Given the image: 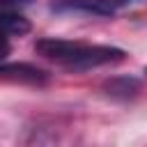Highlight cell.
<instances>
[{
  "label": "cell",
  "mask_w": 147,
  "mask_h": 147,
  "mask_svg": "<svg viewBox=\"0 0 147 147\" xmlns=\"http://www.w3.org/2000/svg\"><path fill=\"white\" fill-rule=\"evenodd\" d=\"M2 25L7 37H23L30 32V21L16 11H2Z\"/></svg>",
  "instance_id": "8992f818"
},
{
  "label": "cell",
  "mask_w": 147,
  "mask_h": 147,
  "mask_svg": "<svg viewBox=\"0 0 147 147\" xmlns=\"http://www.w3.org/2000/svg\"><path fill=\"white\" fill-rule=\"evenodd\" d=\"M30 0H2L5 7H21V5H28Z\"/></svg>",
  "instance_id": "52a82bcc"
},
{
  "label": "cell",
  "mask_w": 147,
  "mask_h": 147,
  "mask_svg": "<svg viewBox=\"0 0 147 147\" xmlns=\"http://www.w3.org/2000/svg\"><path fill=\"white\" fill-rule=\"evenodd\" d=\"M85 44L80 41H69V39H53V37H44L34 44V51L48 60H55L64 67H71V62L78 57V53L83 51Z\"/></svg>",
  "instance_id": "6da1fadb"
},
{
  "label": "cell",
  "mask_w": 147,
  "mask_h": 147,
  "mask_svg": "<svg viewBox=\"0 0 147 147\" xmlns=\"http://www.w3.org/2000/svg\"><path fill=\"white\" fill-rule=\"evenodd\" d=\"M103 90H106V94H110L115 99H129L140 90V83L131 76H119V78H110L103 85Z\"/></svg>",
  "instance_id": "277c9868"
},
{
  "label": "cell",
  "mask_w": 147,
  "mask_h": 147,
  "mask_svg": "<svg viewBox=\"0 0 147 147\" xmlns=\"http://www.w3.org/2000/svg\"><path fill=\"white\" fill-rule=\"evenodd\" d=\"M126 53L115 46H83L78 57L71 62L69 69H92V67H103V64H115L122 62Z\"/></svg>",
  "instance_id": "7a4b0ae2"
},
{
  "label": "cell",
  "mask_w": 147,
  "mask_h": 147,
  "mask_svg": "<svg viewBox=\"0 0 147 147\" xmlns=\"http://www.w3.org/2000/svg\"><path fill=\"white\" fill-rule=\"evenodd\" d=\"M67 7L78 9V11H87V14H96V16L115 14V2L113 0H69Z\"/></svg>",
  "instance_id": "5b68a950"
},
{
  "label": "cell",
  "mask_w": 147,
  "mask_h": 147,
  "mask_svg": "<svg viewBox=\"0 0 147 147\" xmlns=\"http://www.w3.org/2000/svg\"><path fill=\"white\" fill-rule=\"evenodd\" d=\"M5 80H14V83H25V85H46L48 83V74L39 67L25 64V62H14V64H2L0 69Z\"/></svg>",
  "instance_id": "3957f363"
}]
</instances>
